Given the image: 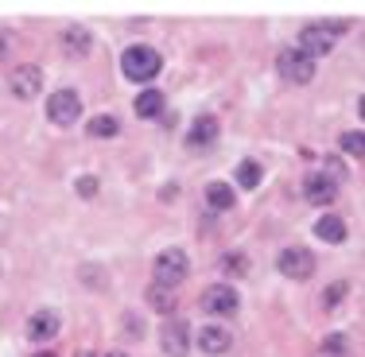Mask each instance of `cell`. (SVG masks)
Listing matches in <instances>:
<instances>
[{
	"label": "cell",
	"instance_id": "cell-1",
	"mask_svg": "<svg viewBox=\"0 0 365 357\" xmlns=\"http://www.w3.org/2000/svg\"><path fill=\"white\" fill-rule=\"evenodd\" d=\"M120 71H125V78H133V82H152L163 71V58H160V51L136 43V47H128L120 55Z\"/></svg>",
	"mask_w": 365,
	"mask_h": 357
},
{
	"label": "cell",
	"instance_id": "cell-2",
	"mask_svg": "<svg viewBox=\"0 0 365 357\" xmlns=\"http://www.w3.org/2000/svg\"><path fill=\"white\" fill-rule=\"evenodd\" d=\"M187 280V252L182 249H168L155 257V284L160 287H175Z\"/></svg>",
	"mask_w": 365,
	"mask_h": 357
},
{
	"label": "cell",
	"instance_id": "cell-3",
	"mask_svg": "<svg viewBox=\"0 0 365 357\" xmlns=\"http://www.w3.org/2000/svg\"><path fill=\"white\" fill-rule=\"evenodd\" d=\"M276 71H280L288 82H311L315 78V58H307L299 47H288V51H280V58H276Z\"/></svg>",
	"mask_w": 365,
	"mask_h": 357
},
{
	"label": "cell",
	"instance_id": "cell-4",
	"mask_svg": "<svg viewBox=\"0 0 365 357\" xmlns=\"http://www.w3.org/2000/svg\"><path fill=\"white\" fill-rule=\"evenodd\" d=\"M47 117L55 120V125H63V128H71L78 117H82V101H78V93L74 90H55L47 98Z\"/></svg>",
	"mask_w": 365,
	"mask_h": 357
},
{
	"label": "cell",
	"instance_id": "cell-5",
	"mask_svg": "<svg viewBox=\"0 0 365 357\" xmlns=\"http://www.w3.org/2000/svg\"><path fill=\"white\" fill-rule=\"evenodd\" d=\"M330 31H342V24H330V28H323V24H307L303 28V43H299V51L307 58H319V55H330V47H334V39H330Z\"/></svg>",
	"mask_w": 365,
	"mask_h": 357
},
{
	"label": "cell",
	"instance_id": "cell-6",
	"mask_svg": "<svg viewBox=\"0 0 365 357\" xmlns=\"http://www.w3.org/2000/svg\"><path fill=\"white\" fill-rule=\"evenodd\" d=\"M202 307L210 311V315H233V311L241 307V295H237V287H206V295H202Z\"/></svg>",
	"mask_w": 365,
	"mask_h": 357
},
{
	"label": "cell",
	"instance_id": "cell-7",
	"mask_svg": "<svg viewBox=\"0 0 365 357\" xmlns=\"http://www.w3.org/2000/svg\"><path fill=\"white\" fill-rule=\"evenodd\" d=\"M303 195L315 206H330L338 198V179H330L327 171H315V175H307V182H303Z\"/></svg>",
	"mask_w": 365,
	"mask_h": 357
},
{
	"label": "cell",
	"instance_id": "cell-8",
	"mask_svg": "<svg viewBox=\"0 0 365 357\" xmlns=\"http://www.w3.org/2000/svg\"><path fill=\"white\" fill-rule=\"evenodd\" d=\"M12 93L20 101H31V98H39L43 93V71L39 66H20V71H12Z\"/></svg>",
	"mask_w": 365,
	"mask_h": 357
},
{
	"label": "cell",
	"instance_id": "cell-9",
	"mask_svg": "<svg viewBox=\"0 0 365 357\" xmlns=\"http://www.w3.org/2000/svg\"><path fill=\"white\" fill-rule=\"evenodd\" d=\"M160 342H163V350H168L171 357H187V350H190V330H187V322H182V319H168V322H163Z\"/></svg>",
	"mask_w": 365,
	"mask_h": 357
},
{
	"label": "cell",
	"instance_id": "cell-10",
	"mask_svg": "<svg viewBox=\"0 0 365 357\" xmlns=\"http://www.w3.org/2000/svg\"><path fill=\"white\" fill-rule=\"evenodd\" d=\"M280 272L292 276V280H307L315 272V257L307 249H288V252H280Z\"/></svg>",
	"mask_w": 365,
	"mask_h": 357
},
{
	"label": "cell",
	"instance_id": "cell-11",
	"mask_svg": "<svg viewBox=\"0 0 365 357\" xmlns=\"http://www.w3.org/2000/svg\"><path fill=\"white\" fill-rule=\"evenodd\" d=\"M198 350L210 353V357L225 353V350H230V330H225V326H202V330H198Z\"/></svg>",
	"mask_w": 365,
	"mask_h": 357
},
{
	"label": "cell",
	"instance_id": "cell-12",
	"mask_svg": "<svg viewBox=\"0 0 365 357\" xmlns=\"http://www.w3.org/2000/svg\"><path fill=\"white\" fill-rule=\"evenodd\" d=\"M28 334L36 338V342H47V338H55V334H58V315H55V311H39V315H31Z\"/></svg>",
	"mask_w": 365,
	"mask_h": 357
},
{
	"label": "cell",
	"instance_id": "cell-13",
	"mask_svg": "<svg viewBox=\"0 0 365 357\" xmlns=\"http://www.w3.org/2000/svg\"><path fill=\"white\" fill-rule=\"evenodd\" d=\"M214 140H218V120H214V117H198L195 125H190L187 144L190 148H206V144H214Z\"/></svg>",
	"mask_w": 365,
	"mask_h": 357
},
{
	"label": "cell",
	"instance_id": "cell-14",
	"mask_svg": "<svg viewBox=\"0 0 365 357\" xmlns=\"http://www.w3.org/2000/svg\"><path fill=\"white\" fill-rule=\"evenodd\" d=\"M315 237L319 241H327V245H342L346 241V222L342 217H319V225H315Z\"/></svg>",
	"mask_w": 365,
	"mask_h": 357
},
{
	"label": "cell",
	"instance_id": "cell-15",
	"mask_svg": "<svg viewBox=\"0 0 365 357\" xmlns=\"http://www.w3.org/2000/svg\"><path fill=\"white\" fill-rule=\"evenodd\" d=\"M206 206H210V210H230L233 206L230 182H210V187H206Z\"/></svg>",
	"mask_w": 365,
	"mask_h": 357
},
{
	"label": "cell",
	"instance_id": "cell-16",
	"mask_svg": "<svg viewBox=\"0 0 365 357\" xmlns=\"http://www.w3.org/2000/svg\"><path fill=\"white\" fill-rule=\"evenodd\" d=\"M163 113V93L160 90H144L136 98V117H160Z\"/></svg>",
	"mask_w": 365,
	"mask_h": 357
},
{
	"label": "cell",
	"instance_id": "cell-17",
	"mask_svg": "<svg viewBox=\"0 0 365 357\" xmlns=\"http://www.w3.org/2000/svg\"><path fill=\"white\" fill-rule=\"evenodd\" d=\"M117 133H120L117 117H106V113H101V117L90 120V136H98V140H109V136H117Z\"/></svg>",
	"mask_w": 365,
	"mask_h": 357
},
{
	"label": "cell",
	"instance_id": "cell-18",
	"mask_svg": "<svg viewBox=\"0 0 365 357\" xmlns=\"http://www.w3.org/2000/svg\"><path fill=\"white\" fill-rule=\"evenodd\" d=\"M148 303H152L155 311H171V307H175V295H171V287L155 284V287H148Z\"/></svg>",
	"mask_w": 365,
	"mask_h": 357
},
{
	"label": "cell",
	"instance_id": "cell-19",
	"mask_svg": "<svg viewBox=\"0 0 365 357\" xmlns=\"http://www.w3.org/2000/svg\"><path fill=\"white\" fill-rule=\"evenodd\" d=\"M63 47L74 51V55H86V51H90V36H86L82 28H78V31H66V36H63Z\"/></svg>",
	"mask_w": 365,
	"mask_h": 357
},
{
	"label": "cell",
	"instance_id": "cell-20",
	"mask_svg": "<svg viewBox=\"0 0 365 357\" xmlns=\"http://www.w3.org/2000/svg\"><path fill=\"white\" fill-rule=\"evenodd\" d=\"M237 182H241V187H257V182H260V163L257 160L241 163V167H237Z\"/></svg>",
	"mask_w": 365,
	"mask_h": 357
},
{
	"label": "cell",
	"instance_id": "cell-21",
	"mask_svg": "<svg viewBox=\"0 0 365 357\" xmlns=\"http://www.w3.org/2000/svg\"><path fill=\"white\" fill-rule=\"evenodd\" d=\"M342 152H346V155H354V160H361V155H365L361 133H342Z\"/></svg>",
	"mask_w": 365,
	"mask_h": 357
},
{
	"label": "cell",
	"instance_id": "cell-22",
	"mask_svg": "<svg viewBox=\"0 0 365 357\" xmlns=\"http://www.w3.org/2000/svg\"><path fill=\"white\" fill-rule=\"evenodd\" d=\"M222 268H225V272H233V276H241V272H245V260H241V252H230V257L222 260Z\"/></svg>",
	"mask_w": 365,
	"mask_h": 357
},
{
	"label": "cell",
	"instance_id": "cell-23",
	"mask_svg": "<svg viewBox=\"0 0 365 357\" xmlns=\"http://www.w3.org/2000/svg\"><path fill=\"white\" fill-rule=\"evenodd\" d=\"M346 287H350V284H346V280L330 284V291H327V303H330V307H334V303H342V299H346Z\"/></svg>",
	"mask_w": 365,
	"mask_h": 357
},
{
	"label": "cell",
	"instance_id": "cell-24",
	"mask_svg": "<svg viewBox=\"0 0 365 357\" xmlns=\"http://www.w3.org/2000/svg\"><path fill=\"white\" fill-rule=\"evenodd\" d=\"M323 350L330 353V357H342V350H346V338H327V342H323Z\"/></svg>",
	"mask_w": 365,
	"mask_h": 357
},
{
	"label": "cell",
	"instance_id": "cell-25",
	"mask_svg": "<svg viewBox=\"0 0 365 357\" xmlns=\"http://www.w3.org/2000/svg\"><path fill=\"white\" fill-rule=\"evenodd\" d=\"M78 190H82V198H93L98 195V179H78Z\"/></svg>",
	"mask_w": 365,
	"mask_h": 357
},
{
	"label": "cell",
	"instance_id": "cell-26",
	"mask_svg": "<svg viewBox=\"0 0 365 357\" xmlns=\"http://www.w3.org/2000/svg\"><path fill=\"white\" fill-rule=\"evenodd\" d=\"M106 357H128V353H120V350H113V353H106Z\"/></svg>",
	"mask_w": 365,
	"mask_h": 357
},
{
	"label": "cell",
	"instance_id": "cell-27",
	"mask_svg": "<svg viewBox=\"0 0 365 357\" xmlns=\"http://www.w3.org/2000/svg\"><path fill=\"white\" fill-rule=\"evenodd\" d=\"M78 357H98V353H90V350H86V353H78Z\"/></svg>",
	"mask_w": 365,
	"mask_h": 357
},
{
	"label": "cell",
	"instance_id": "cell-28",
	"mask_svg": "<svg viewBox=\"0 0 365 357\" xmlns=\"http://www.w3.org/2000/svg\"><path fill=\"white\" fill-rule=\"evenodd\" d=\"M36 357H55V353H36Z\"/></svg>",
	"mask_w": 365,
	"mask_h": 357
}]
</instances>
